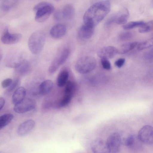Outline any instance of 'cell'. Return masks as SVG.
<instances>
[{"mask_svg":"<svg viewBox=\"0 0 153 153\" xmlns=\"http://www.w3.org/2000/svg\"><path fill=\"white\" fill-rule=\"evenodd\" d=\"M144 59L147 61L151 62L153 60V50L151 49L145 53L144 55Z\"/></svg>","mask_w":153,"mask_h":153,"instance_id":"cell-32","label":"cell"},{"mask_svg":"<svg viewBox=\"0 0 153 153\" xmlns=\"http://www.w3.org/2000/svg\"><path fill=\"white\" fill-rule=\"evenodd\" d=\"M69 76V73L66 69H64L59 73L57 79V84L59 87L65 85L68 82Z\"/></svg>","mask_w":153,"mask_h":153,"instance_id":"cell-21","label":"cell"},{"mask_svg":"<svg viewBox=\"0 0 153 153\" xmlns=\"http://www.w3.org/2000/svg\"><path fill=\"white\" fill-rule=\"evenodd\" d=\"M24 59L20 54L15 53L8 57L6 65L9 67L16 68L19 65Z\"/></svg>","mask_w":153,"mask_h":153,"instance_id":"cell-17","label":"cell"},{"mask_svg":"<svg viewBox=\"0 0 153 153\" xmlns=\"http://www.w3.org/2000/svg\"><path fill=\"white\" fill-rule=\"evenodd\" d=\"M2 57V54L0 52V62L1 60Z\"/></svg>","mask_w":153,"mask_h":153,"instance_id":"cell-38","label":"cell"},{"mask_svg":"<svg viewBox=\"0 0 153 153\" xmlns=\"http://www.w3.org/2000/svg\"><path fill=\"white\" fill-rule=\"evenodd\" d=\"M106 142L110 149L111 152L116 153L119 151L122 139L119 133L117 132L112 133L108 137Z\"/></svg>","mask_w":153,"mask_h":153,"instance_id":"cell-8","label":"cell"},{"mask_svg":"<svg viewBox=\"0 0 153 153\" xmlns=\"http://www.w3.org/2000/svg\"><path fill=\"white\" fill-rule=\"evenodd\" d=\"M110 8L111 3L108 0L100 1L94 3L84 14V24L94 27L107 16Z\"/></svg>","mask_w":153,"mask_h":153,"instance_id":"cell-1","label":"cell"},{"mask_svg":"<svg viewBox=\"0 0 153 153\" xmlns=\"http://www.w3.org/2000/svg\"><path fill=\"white\" fill-rule=\"evenodd\" d=\"M15 68L16 71L18 74L21 75H25L30 72L31 66L30 63L24 59L19 65Z\"/></svg>","mask_w":153,"mask_h":153,"instance_id":"cell-20","label":"cell"},{"mask_svg":"<svg viewBox=\"0 0 153 153\" xmlns=\"http://www.w3.org/2000/svg\"><path fill=\"white\" fill-rule=\"evenodd\" d=\"M153 43L152 38H151L145 41L138 43L137 49L138 50H143L152 47Z\"/></svg>","mask_w":153,"mask_h":153,"instance_id":"cell-27","label":"cell"},{"mask_svg":"<svg viewBox=\"0 0 153 153\" xmlns=\"http://www.w3.org/2000/svg\"><path fill=\"white\" fill-rule=\"evenodd\" d=\"M60 11L62 19L70 20L73 19L74 16V8L70 4L65 5Z\"/></svg>","mask_w":153,"mask_h":153,"instance_id":"cell-16","label":"cell"},{"mask_svg":"<svg viewBox=\"0 0 153 153\" xmlns=\"http://www.w3.org/2000/svg\"><path fill=\"white\" fill-rule=\"evenodd\" d=\"M19 82V80L18 79H16L12 82L11 85L8 87L7 89L8 91L10 92L13 90L17 86Z\"/></svg>","mask_w":153,"mask_h":153,"instance_id":"cell-36","label":"cell"},{"mask_svg":"<svg viewBox=\"0 0 153 153\" xmlns=\"http://www.w3.org/2000/svg\"><path fill=\"white\" fill-rule=\"evenodd\" d=\"M97 62L95 59L91 56H85L80 58L76 62L75 68L79 73L85 74L94 70L96 67Z\"/></svg>","mask_w":153,"mask_h":153,"instance_id":"cell-4","label":"cell"},{"mask_svg":"<svg viewBox=\"0 0 153 153\" xmlns=\"http://www.w3.org/2000/svg\"><path fill=\"white\" fill-rule=\"evenodd\" d=\"M35 125V121L32 120L24 121L18 127L17 130L18 134L20 136L26 135L33 128Z\"/></svg>","mask_w":153,"mask_h":153,"instance_id":"cell-12","label":"cell"},{"mask_svg":"<svg viewBox=\"0 0 153 153\" xmlns=\"http://www.w3.org/2000/svg\"><path fill=\"white\" fill-rule=\"evenodd\" d=\"M94 28L85 24L83 25L78 30V37L82 40L89 39L91 37L94 33Z\"/></svg>","mask_w":153,"mask_h":153,"instance_id":"cell-14","label":"cell"},{"mask_svg":"<svg viewBox=\"0 0 153 153\" xmlns=\"http://www.w3.org/2000/svg\"><path fill=\"white\" fill-rule=\"evenodd\" d=\"M70 53V49L68 47L64 48L61 50L51 64L48 69L49 73L51 74L55 73L66 62Z\"/></svg>","mask_w":153,"mask_h":153,"instance_id":"cell-5","label":"cell"},{"mask_svg":"<svg viewBox=\"0 0 153 153\" xmlns=\"http://www.w3.org/2000/svg\"><path fill=\"white\" fill-rule=\"evenodd\" d=\"M153 21H150L140 27L139 31L140 33H146L151 31L153 29Z\"/></svg>","mask_w":153,"mask_h":153,"instance_id":"cell-29","label":"cell"},{"mask_svg":"<svg viewBox=\"0 0 153 153\" xmlns=\"http://www.w3.org/2000/svg\"><path fill=\"white\" fill-rule=\"evenodd\" d=\"M18 3L16 0H4L0 3V8L4 11H7L16 6Z\"/></svg>","mask_w":153,"mask_h":153,"instance_id":"cell-22","label":"cell"},{"mask_svg":"<svg viewBox=\"0 0 153 153\" xmlns=\"http://www.w3.org/2000/svg\"><path fill=\"white\" fill-rule=\"evenodd\" d=\"M64 86V94L73 95L76 88L74 82L71 80L68 81Z\"/></svg>","mask_w":153,"mask_h":153,"instance_id":"cell-25","label":"cell"},{"mask_svg":"<svg viewBox=\"0 0 153 153\" xmlns=\"http://www.w3.org/2000/svg\"><path fill=\"white\" fill-rule=\"evenodd\" d=\"M66 32L65 26L61 24H58L53 26L50 30V34L53 39H59L65 35Z\"/></svg>","mask_w":153,"mask_h":153,"instance_id":"cell-13","label":"cell"},{"mask_svg":"<svg viewBox=\"0 0 153 153\" xmlns=\"http://www.w3.org/2000/svg\"><path fill=\"white\" fill-rule=\"evenodd\" d=\"M13 117V115L11 114H6L1 116H0V130L12 121Z\"/></svg>","mask_w":153,"mask_h":153,"instance_id":"cell-24","label":"cell"},{"mask_svg":"<svg viewBox=\"0 0 153 153\" xmlns=\"http://www.w3.org/2000/svg\"><path fill=\"white\" fill-rule=\"evenodd\" d=\"M22 35L20 33H11L8 28L3 32L1 37V40L4 44L11 45L19 42L21 39Z\"/></svg>","mask_w":153,"mask_h":153,"instance_id":"cell-10","label":"cell"},{"mask_svg":"<svg viewBox=\"0 0 153 153\" xmlns=\"http://www.w3.org/2000/svg\"><path fill=\"white\" fill-rule=\"evenodd\" d=\"M53 87V82L49 79L43 81L39 87V92L40 94L44 95L47 94L52 90Z\"/></svg>","mask_w":153,"mask_h":153,"instance_id":"cell-19","label":"cell"},{"mask_svg":"<svg viewBox=\"0 0 153 153\" xmlns=\"http://www.w3.org/2000/svg\"><path fill=\"white\" fill-rule=\"evenodd\" d=\"M118 50L114 47L108 46L102 48L97 52L98 56L101 59H111L117 54Z\"/></svg>","mask_w":153,"mask_h":153,"instance_id":"cell-11","label":"cell"},{"mask_svg":"<svg viewBox=\"0 0 153 153\" xmlns=\"http://www.w3.org/2000/svg\"><path fill=\"white\" fill-rule=\"evenodd\" d=\"M91 148L93 153H110V149L106 141L100 138L93 141Z\"/></svg>","mask_w":153,"mask_h":153,"instance_id":"cell-9","label":"cell"},{"mask_svg":"<svg viewBox=\"0 0 153 153\" xmlns=\"http://www.w3.org/2000/svg\"><path fill=\"white\" fill-rule=\"evenodd\" d=\"M114 23L119 25L125 24L129 17V13L128 9L124 8L116 15H113Z\"/></svg>","mask_w":153,"mask_h":153,"instance_id":"cell-15","label":"cell"},{"mask_svg":"<svg viewBox=\"0 0 153 153\" xmlns=\"http://www.w3.org/2000/svg\"><path fill=\"white\" fill-rule=\"evenodd\" d=\"M12 82V80L10 78L5 79L2 82L1 86L3 88H6L11 85Z\"/></svg>","mask_w":153,"mask_h":153,"instance_id":"cell-34","label":"cell"},{"mask_svg":"<svg viewBox=\"0 0 153 153\" xmlns=\"http://www.w3.org/2000/svg\"><path fill=\"white\" fill-rule=\"evenodd\" d=\"M138 43L133 42L127 43L122 45L120 47L119 51L121 54L126 53L133 49L137 45Z\"/></svg>","mask_w":153,"mask_h":153,"instance_id":"cell-23","label":"cell"},{"mask_svg":"<svg viewBox=\"0 0 153 153\" xmlns=\"http://www.w3.org/2000/svg\"><path fill=\"white\" fill-rule=\"evenodd\" d=\"M125 62V59L120 58L115 62L114 64L118 68H120L124 65Z\"/></svg>","mask_w":153,"mask_h":153,"instance_id":"cell-35","label":"cell"},{"mask_svg":"<svg viewBox=\"0 0 153 153\" xmlns=\"http://www.w3.org/2000/svg\"><path fill=\"white\" fill-rule=\"evenodd\" d=\"M145 23L142 21H132L124 25L123 27L126 30H129L137 27H140Z\"/></svg>","mask_w":153,"mask_h":153,"instance_id":"cell-26","label":"cell"},{"mask_svg":"<svg viewBox=\"0 0 153 153\" xmlns=\"http://www.w3.org/2000/svg\"><path fill=\"white\" fill-rule=\"evenodd\" d=\"M46 40L45 35L42 31L33 32L30 36L28 45L30 51L34 55L39 54L42 51Z\"/></svg>","mask_w":153,"mask_h":153,"instance_id":"cell-2","label":"cell"},{"mask_svg":"<svg viewBox=\"0 0 153 153\" xmlns=\"http://www.w3.org/2000/svg\"><path fill=\"white\" fill-rule=\"evenodd\" d=\"M125 146H132L134 142V138L132 135H129L122 140V142Z\"/></svg>","mask_w":153,"mask_h":153,"instance_id":"cell-30","label":"cell"},{"mask_svg":"<svg viewBox=\"0 0 153 153\" xmlns=\"http://www.w3.org/2000/svg\"><path fill=\"white\" fill-rule=\"evenodd\" d=\"M101 64L102 67L107 70H110L111 68V65L109 61L107 59H101Z\"/></svg>","mask_w":153,"mask_h":153,"instance_id":"cell-33","label":"cell"},{"mask_svg":"<svg viewBox=\"0 0 153 153\" xmlns=\"http://www.w3.org/2000/svg\"><path fill=\"white\" fill-rule=\"evenodd\" d=\"M5 103L4 99L2 97H0V111L4 106Z\"/></svg>","mask_w":153,"mask_h":153,"instance_id":"cell-37","label":"cell"},{"mask_svg":"<svg viewBox=\"0 0 153 153\" xmlns=\"http://www.w3.org/2000/svg\"><path fill=\"white\" fill-rule=\"evenodd\" d=\"M26 94L25 89L22 87L18 88L14 91L12 96V102L14 104H17L24 99Z\"/></svg>","mask_w":153,"mask_h":153,"instance_id":"cell-18","label":"cell"},{"mask_svg":"<svg viewBox=\"0 0 153 153\" xmlns=\"http://www.w3.org/2000/svg\"><path fill=\"white\" fill-rule=\"evenodd\" d=\"M71 95L64 94L58 104V107H63L67 105L71 101L72 97Z\"/></svg>","mask_w":153,"mask_h":153,"instance_id":"cell-28","label":"cell"},{"mask_svg":"<svg viewBox=\"0 0 153 153\" xmlns=\"http://www.w3.org/2000/svg\"><path fill=\"white\" fill-rule=\"evenodd\" d=\"M132 37V34L131 33L126 31L121 33L119 36V38L122 41H126L131 39Z\"/></svg>","mask_w":153,"mask_h":153,"instance_id":"cell-31","label":"cell"},{"mask_svg":"<svg viewBox=\"0 0 153 153\" xmlns=\"http://www.w3.org/2000/svg\"><path fill=\"white\" fill-rule=\"evenodd\" d=\"M138 137L142 142L149 144H152L153 142V129L150 125L143 126L139 131Z\"/></svg>","mask_w":153,"mask_h":153,"instance_id":"cell-7","label":"cell"},{"mask_svg":"<svg viewBox=\"0 0 153 153\" xmlns=\"http://www.w3.org/2000/svg\"><path fill=\"white\" fill-rule=\"evenodd\" d=\"M54 7L51 3L45 1L39 2L33 7L36 12L35 19L36 21L42 23L45 21L53 12Z\"/></svg>","mask_w":153,"mask_h":153,"instance_id":"cell-3","label":"cell"},{"mask_svg":"<svg viewBox=\"0 0 153 153\" xmlns=\"http://www.w3.org/2000/svg\"><path fill=\"white\" fill-rule=\"evenodd\" d=\"M36 105V102L34 100L31 98H26L15 105L13 109L16 113H23L33 109Z\"/></svg>","mask_w":153,"mask_h":153,"instance_id":"cell-6","label":"cell"}]
</instances>
